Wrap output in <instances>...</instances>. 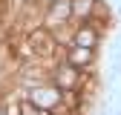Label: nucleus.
<instances>
[{"instance_id":"6","label":"nucleus","mask_w":121,"mask_h":115,"mask_svg":"<svg viewBox=\"0 0 121 115\" xmlns=\"http://www.w3.org/2000/svg\"><path fill=\"white\" fill-rule=\"evenodd\" d=\"M98 9H101V0H72V26L95 23Z\"/></svg>"},{"instance_id":"4","label":"nucleus","mask_w":121,"mask_h":115,"mask_svg":"<svg viewBox=\"0 0 121 115\" xmlns=\"http://www.w3.org/2000/svg\"><path fill=\"white\" fill-rule=\"evenodd\" d=\"M64 61L81 72H92L95 66V49H86V46H66L64 49Z\"/></svg>"},{"instance_id":"2","label":"nucleus","mask_w":121,"mask_h":115,"mask_svg":"<svg viewBox=\"0 0 121 115\" xmlns=\"http://www.w3.org/2000/svg\"><path fill=\"white\" fill-rule=\"evenodd\" d=\"M23 98H29V101H32L38 109H43V112H52V115H55L60 107H64V92H60L52 81H46V83H38V86H32V89H26V95H23Z\"/></svg>"},{"instance_id":"3","label":"nucleus","mask_w":121,"mask_h":115,"mask_svg":"<svg viewBox=\"0 0 121 115\" xmlns=\"http://www.w3.org/2000/svg\"><path fill=\"white\" fill-rule=\"evenodd\" d=\"M72 23V0H58V3L43 9V26L49 32H58Z\"/></svg>"},{"instance_id":"8","label":"nucleus","mask_w":121,"mask_h":115,"mask_svg":"<svg viewBox=\"0 0 121 115\" xmlns=\"http://www.w3.org/2000/svg\"><path fill=\"white\" fill-rule=\"evenodd\" d=\"M115 14H121V3H118V12H115Z\"/></svg>"},{"instance_id":"1","label":"nucleus","mask_w":121,"mask_h":115,"mask_svg":"<svg viewBox=\"0 0 121 115\" xmlns=\"http://www.w3.org/2000/svg\"><path fill=\"white\" fill-rule=\"evenodd\" d=\"M86 78H89V72H81V69L69 66V63L64 61V58H60V61H55V63H52V69H49V81L58 86L60 92H72V89H81Z\"/></svg>"},{"instance_id":"5","label":"nucleus","mask_w":121,"mask_h":115,"mask_svg":"<svg viewBox=\"0 0 121 115\" xmlns=\"http://www.w3.org/2000/svg\"><path fill=\"white\" fill-rule=\"evenodd\" d=\"M101 43V29L95 23H78L72 29V46H86V49H98Z\"/></svg>"},{"instance_id":"7","label":"nucleus","mask_w":121,"mask_h":115,"mask_svg":"<svg viewBox=\"0 0 121 115\" xmlns=\"http://www.w3.org/2000/svg\"><path fill=\"white\" fill-rule=\"evenodd\" d=\"M17 107H20V115H52V112H43V109H38L29 98H20L17 101Z\"/></svg>"}]
</instances>
